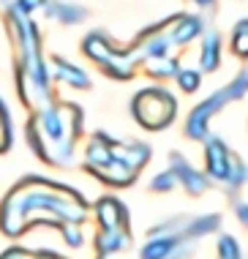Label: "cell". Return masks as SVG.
<instances>
[{"label":"cell","instance_id":"obj_1","mask_svg":"<svg viewBox=\"0 0 248 259\" xmlns=\"http://www.w3.org/2000/svg\"><path fill=\"white\" fill-rule=\"evenodd\" d=\"M88 221V202L79 191L41 175H27L0 202V232L11 240L33 227H55Z\"/></svg>","mask_w":248,"mask_h":259},{"label":"cell","instance_id":"obj_2","mask_svg":"<svg viewBox=\"0 0 248 259\" xmlns=\"http://www.w3.org/2000/svg\"><path fill=\"white\" fill-rule=\"evenodd\" d=\"M6 27L14 44V85L19 101L30 112L41 109L55 99L49 63L44 60V50H41V30L35 19L27 17L17 3H11L6 11Z\"/></svg>","mask_w":248,"mask_h":259},{"label":"cell","instance_id":"obj_3","mask_svg":"<svg viewBox=\"0 0 248 259\" xmlns=\"http://www.w3.org/2000/svg\"><path fill=\"white\" fill-rule=\"evenodd\" d=\"M82 131H85L82 107L58 99L44 104L41 109H33L25 123L27 148L55 169L74 166Z\"/></svg>","mask_w":248,"mask_h":259},{"label":"cell","instance_id":"obj_4","mask_svg":"<svg viewBox=\"0 0 248 259\" xmlns=\"http://www.w3.org/2000/svg\"><path fill=\"white\" fill-rule=\"evenodd\" d=\"M82 52L93 66L101 68V74L112 76L117 82H129L139 68V60L131 47L115 44V38L104 30H90L82 38Z\"/></svg>","mask_w":248,"mask_h":259},{"label":"cell","instance_id":"obj_5","mask_svg":"<svg viewBox=\"0 0 248 259\" xmlns=\"http://www.w3.org/2000/svg\"><path fill=\"white\" fill-rule=\"evenodd\" d=\"M248 96V68L243 71H237L232 76L229 85L218 88L216 93H210L204 101H199L194 109L188 112L186 117V137L194 139V142H204V139L210 137V120L218 115L224 107H229V104L235 101H243Z\"/></svg>","mask_w":248,"mask_h":259},{"label":"cell","instance_id":"obj_6","mask_svg":"<svg viewBox=\"0 0 248 259\" xmlns=\"http://www.w3.org/2000/svg\"><path fill=\"white\" fill-rule=\"evenodd\" d=\"M131 117L145 131H164L177 117V99L167 85H147L131 99Z\"/></svg>","mask_w":248,"mask_h":259},{"label":"cell","instance_id":"obj_7","mask_svg":"<svg viewBox=\"0 0 248 259\" xmlns=\"http://www.w3.org/2000/svg\"><path fill=\"white\" fill-rule=\"evenodd\" d=\"M204 172H208L210 180L216 183H224L229 180L232 172V150L226 148V142L221 137H208L204 139Z\"/></svg>","mask_w":248,"mask_h":259},{"label":"cell","instance_id":"obj_8","mask_svg":"<svg viewBox=\"0 0 248 259\" xmlns=\"http://www.w3.org/2000/svg\"><path fill=\"white\" fill-rule=\"evenodd\" d=\"M47 63H49V74L58 85H66L71 90H90V85H93L88 71L79 68L76 63H71L68 58H63V55H52Z\"/></svg>","mask_w":248,"mask_h":259},{"label":"cell","instance_id":"obj_9","mask_svg":"<svg viewBox=\"0 0 248 259\" xmlns=\"http://www.w3.org/2000/svg\"><path fill=\"white\" fill-rule=\"evenodd\" d=\"M169 169L175 172L177 183H180L183 188H186V191L191 194V197H202V194L208 191L210 180L204 178V172L194 169V166H191L188 161L180 156V153H172V156H169Z\"/></svg>","mask_w":248,"mask_h":259},{"label":"cell","instance_id":"obj_10","mask_svg":"<svg viewBox=\"0 0 248 259\" xmlns=\"http://www.w3.org/2000/svg\"><path fill=\"white\" fill-rule=\"evenodd\" d=\"M204 33V19L194 17V14H172V22H169V38H172L175 50H183L191 41L202 38Z\"/></svg>","mask_w":248,"mask_h":259},{"label":"cell","instance_id":"obj_11","mask_svg":"<svg viewBox=\"0 0 248 259\" xmlns=\"http://www.w3.org/2000/svg\"><path fill=\"white\" fill-rule=\"evenodd\" d=\"M150 145L139 142V139H112V156L131 166L134 172H142L150 161Z\"/></svg>","mask_w":248,"mask_h":259},{"label":"cell","instance_id":"obj_12","mask_svg":"<svg viewBox=\"0 0 248 259\" xmlns=\"http://www.w3.org/2000/svg\"><path fill=\"white\" fill-rule=\"evenodd\" d=\"M96 224L98 229H120L129 227V210L117 197L106 194L96 202Z\"/></svg>","mask_w":248,"mask_h":259},{"label":"cell","instance_id":"obj_13","mask_svg":"<svg viewBox=\"0 0 248 259\" xmlns=\"http://www.w3.org/2000/svg\"><path fill=\"white\" fill-rule=\"evenodd\" d=\"M224 63V41L218 30H204L199 41V71L213 74Z\"/></svg>","mask_w":248,"mask_h":259},{"label":"cell","instance_id":"obj_14","mask_svg":"<svg viewBox=\"0 0 248 259\" xmlns=\"http://www.w3.org/2000/svg\"><path fill=\"white\" fill-rule=\"evenodd\" d=\"M96 256H115L120 251L131 248V229L120 227V229H98L96 240Z\"/></svg>","mask_w":248,"mask_h":259},{"label":"cell","instance_id":"obj_15","mask_svg":"<svg viewBox=\"0 0 248 259\" xmlns=\"http://www.w3.org/2000/svg\"><path fill=\"white\" fill-rule=\"evenodd\" d=\"M88 172H90V175H96V178L101 180V183L115 186V188L131 186L134 180H137V175H139V172H134L131 166H126L123 161H117V158L106 161V164H101V166H90Z\"/></svg>","mask_w":248,"mask_h":259},{"label":"cell","instance_id":"obj_16","mask_svg":"<svg viewBox=\"0 0 248 259\" xmlns=\"http://www.w3.org/2000/svg\"><path fill=\"white\" fill-rule=\"evenodd\" d=\"M44 14L60 25H79L88 19V9H82V6H76V3H55V0L47 6Z\"/></svg>","mask_w":248,"mask_h":259},{"label":"cell","instance_id":"obj_17","mask_svg":"<svg viewBox=\"0 0 248 259\" xmlns=\"http://www.w3.org/2000/svg\"><path fill=\"white\" fill-rule=\"evenodd\" d=\"M145 66V71H147V76L150 79H155V82H169V79H175L177 76V71H180V63H177V58L175 55H169V58H155V60H147V63H142Z\"/></svg>","mask_w":248,"mask_h":259},{"label":"cell","instance_id":"obj_18","mask_svg":"<svg viewBox=\"0 0 248 259\" xmlns=\"http://www.w3.org/2000/svg\"><path fill=\"white\" fill-rule=\"evenodd\" d=\"M229 50L237 60H248V19H237L229 33Z\"/></svg>","mask_w":248,"mask_h":259},{"label":"cell","instance_id":"obj_19","mask_svg":"<svg viewBox=\"0 0 248 259\" xmlns=\"http://www.w3.org/2000/svg\"><path fill=\"white\" fill-rule=\"evenodd\" d=\"M175 82H177V88H180L183 93L191 96V93H196L199 85H202V71L199 68H180L177 76H175Z\"/></svg>","mask_w":248,"mask_h":259},{"label":"cell","instance_id":"obj_20","mask_svg":"<svg viewBox=\"0 0 248 259\" xmlns=\"http://www.w3.org/2000/svg\"><path fill=\"white\" fill-rule=\"evenodd\" d=\"M245 180H248V166H245V161L240 158V156H232V172H229V180H226V188L235 194L237 188L245 186Z\"/></svg>","mask_w":248,"mask_h":259},{"label":"cell","instance_id":"obj_21","mask_svg":"<svg viewBox=\"0 0 248 259\" xmlns=\"http://www.w3.org/2000/svg\"><path fill=\"white\" fill-rule=\"evenodd\" d=\"M14 145V137H11V117H9V109H6V101L0 99V153L11 150Z\"/></svg>","mask_w":248,"mask_h":259},{"label":"cell","instance_id":"obj_22","mask_svg":"<svg viewBox=\"0 0 248 259\" xmlns=\"http://www.w3.org/2000/svg\"><path fill=\"white\" fill-rule=\"evenodd\" d=\"M58 232L63 235V243H66L68 248L85 246V235H82V227H79V224H63Z\"/></svg>","mask_w":248,"mask_h":259},{"label":"cell","instance_id":"obj_23","mask_svg":"<svg viewBox=\"0 0 248 259\" xmlns=\"http://www.w3.org/2000/svg\"><path fill=\"white\" fill-rule=\"evenodd\" d=\"M218 259H243L237 240L232 235H221L218 237Z\"/></svg>","mask_w":248,"mask_h":259},{"label":"cell","instance_id":"obj_24","mask_svg":"<svg viewBox=\"0 0 248 259\" xmlns=\"http://www.w3.org/2000/svg\"><path fill=\"white\" fill-rule=\"evenodd\" d=\"M175 186H177V178H175L172 169H169V172H158L150 180V191H155V194H167V191H172Z\"/></svg>","mask_w":248,"mask_h":259},{"label":"cell","instance_id":"obj_25","mask_svg":"<svg viewBox=\"0 0 248 259\" xmlns=\"http://www.w3.org/2000/svg\"><path fill=\"white\" fill-rule=\"evenodd\" d=\"M14 3H17L27 17H33L35 11H47V6L52 3V0H14Z\"/></svg>","mask_w":248,"mask_h":259},{"label":"cell","instance_id":"obj_26","mask_svg":"<svg viewBox=\"0 0 248 259\" xmlns=\"http://www.w3.org/2000/svg\"><path fill=\"white\" fill-rule=\"evenodd\" d=\"M0 259H33V251H27L22 246H11L0 254Z\"/></svg>","mask_w":248,"mask_h":259},{"label":"cell","instance_id":"obj_27","mask_svg":"<svg viewBox=\"0 0 248 259\" xmlns=\"http://www.w3.org/2000/svg\"><path fill=\"white\" fill-rule=\"evenodd\" d=\"M33 259H68V256H60L49 248H41V251H33Z\"/></svg>","mask_w":248,"mask_h":259},{"label":"cell","instance_id":"obj_28","mask_svg":"<svg viewBox=\"0 0 248 259\" xmlns=\"http://www.w3.org/2000/svg\"><path fill=\"white\" fill-rule=\"evenodd\" d=\"M235 213H237L240 224H243V227H248V205H237V207H235Z\"/></svg>","mask_w":248,"mask_h":259},{"label":"cell","instance_id":"obj_29","mask_svg":"<svg viewBox=\"0 0 248 259\" xmlns=\"http://www.w3.org/2000/svg\"><path fill=\"white\" fill-rule=\"evenodd\" d=\"M191 3H196L199 9H210V6L216 3V0H191Z\"/></svg>","mask_w":248,"mask_h":259},{"label":"cell","instance_id":"obj_30","mask_svg":"<svg viewBox=\"0 0 248 259\" xmlns=\"http://www.w3.org/2000/svg\"><path fill=\"white\" fill-rule=\"evenodd\" d=\"M96 259H115V256H96Z\"/></svg>","mask_w":248,"mask_h":259}]
</instances>
